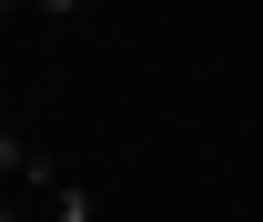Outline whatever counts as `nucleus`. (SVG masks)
Masks as SVG:
<instances>
[{
    "mask_svg": "<svg viewBox=\"0 0 263 222\" xmlns=\"http://www.w3.org/2000/svg\"><path fill=\"white\" fill-rule=\"evenodd\" d=\"M41 10H81V0H41Z\"/></svg>",
    "mask_w": 263,
    "mask_h": 222,
    "instance_id": "f257e3e1",
    "label": "nucleus"
}]
</instances>
